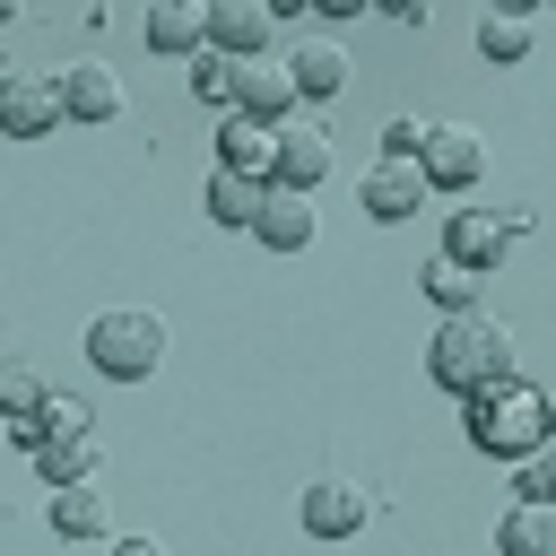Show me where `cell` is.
<instances>
[{"label":"cell","instance_id":"6","mask_svg":"<svg viewBox=\"0 0 556 556\" xmlns=\"http://www.w3.org/2000/svg\"><path fill=\"white\" fill-rule=\"evenodd\" d=\"M417 165H426L434 191H469V182L486 174V130H469V122H434L426 148H417Z\"/></svg>","mask_w":556,"mask_h":556},{"label":"cell","instance_id":"3","mask_svg":"<svg viewBox=\"0 0 556 556\" xmlns=\"http://www.w3.org/2000/svg\"><path fill=\"white\" fill-rule=\"evenodd\" d=\"M87 365H96V374H113V382H148V374L165 365V321H156V313H139V304L96 313V321H87Z\"/></svg>","mask_w":556,"mask_h":556},{"label":"cell","instance_id":"25","mask_svg":"<svg viewBox=\"0 0 556 556\" xmlns=\"http://www.w3.org/2000/svg\"><path fill=\"white\" fill-rule=\"evenodd\" d=\"M0 408H9V417H26V408H43V382H35L26 365H9V374H0Z\"/></svg>","mask_w":556,"mask_h":556},{"label":"cell","instance_id":"18","mask_svg":"<svg viewBox=\"0 0 556 556\" xmlns=\"http://www.w3.org/2000/svg\"><path fill=\"white\" fill-rule=\"evenodd\" d=\"M52 530H61V539H113V521H104V486H96V478L52 486Z\"/></svg>","mask_w":556,"mask_h":556},{"label":"cell","instance_id":"12","mask_svg":"<svg viewBox=\"0 0 556 556\" xmlns=\"http://www.w3.org/2000/svg\"><path fill=\"white\" fill-rule=\"evenodd\" d=\"M443 252L495 278V261L513 252V226H504V217H486V208H452V217H443Z\"/></svg>","mask_w":556,"mask_h":556},{"label":"cell","instance_id":"7","mask_svg":"<svg viewBox=\"0 0 556 556\" xmlns=\"http://www.w3.org/2000/svg\"><path fill=\"white\" fill-rule=\"evenodd\" d=\"M365 521H374V495L356 478H313L304 486V530L313 539H356Z\"/></svg>","mask_w":556,"mask_h":556},{"label":"cell","instance_id":"8","mask_svg":"<svg viewBox=\"0 0 556 556\" xmlns=\"http://www.w3.org/2000/svg\"><path fill=\"white\" fill-rule=\"evenodd\" d=\"M321 174H330V130H321V122H304V113H287V122H278V156H269V182L313 191Z\"/></svg>","mask_w":556,"mask_h":556},{"label":"cell","instance_id":"17","mask_svg":"<svg viewBox=\"0 0 556 556\" xmlns=\"http://www.w3.org/2000/svg\"><path fill=\"white\" fill-rule=\"evenodd\" d=\"M287 70H295V96H304V104L348 96V52H339V43H295V52H287Z\"/></svg>","mask_w":556,"mask_h":556},{"label":"cell","instance_id":"26","mask_svg":"<svg viewBox=\"0 0 556 556\" xmlns=\"http://www.w3.org/2000/svg\"><path fill=\"white\" fill-rule=\"evenodd\" d=\"M426 130H434V122H417V113H400V122L382 130V156H417V148H426Z\"/></svg>","mask_w":556,"mask_h":556},{"label":"cell","instance_id":"22","mask_svg":"<svg viewBox=\"0 0 556 556\" xmlns=\"http://www.w3.org/2000/svg\"><path fill=\"white\" fill-rule=\"evenodd\" d=\"M426 295H434L443 313H469V304H486V269H469V261H452V252H443V261L426 269Z\"/></svg>","mask_w":556,"mask_h":556},{"label":"cell","instance_id":"4","mask_svg":"<svg viewBox=\"0 0 556 556\" xmlns=\"http://www.w3.org/2000/svg\"><path fill=\"white\" fill-rule=\"evenodd\" d=\"M70 122V96H61V70L43 78V70H17L9 87H0V130L9 139H52Z\"/></svg>","mask_w":556,"mask_h":556},{"label":"cell","instance_id":"28","mask_svg":"<svg viewBox=\"0 0 556 556\" xmlns=\"http://www.w3.org/2000/svg\"><path fill=\"white\" fill-rule=\"evenodd\" d=\"M321 17H356V9H374V0H313Z\"/></svg>","mask_w":556,"mask_h":556},{"label":"cell","instance_id":"9","mask_svg":"<svg viewBox=\"0 0 556 556\" xmlns=\"http://www.w3.org/2000/svg\"><path fill=\"white\" fill-rule=\"evenodd\" d=\"M261 200H269V174H252V165H208V182H200L208 226H252Z\"/></svg>","mask_w":556,"mask_h":556},{"label":"cell","instance_id":"30","mask_svg":"<svg viewBox=\"0 0 556 556\" xmlns=\"http://www.w3.org/2000/svg\"><path fill=\"white\" fill-rule=\"evenodd\" d=\"M495 9H521V17H530V9H539V0H495Z\"/></svg>","mask_w":556,"mask_h":556},{"label":"cell","instance_id":"16","mask_svg":"<svg viewBox=\"0 0 556 556\" xmlns=\"http://www.w3.org/2000/svg\"><path fill=\"white\" fill-rule=\"evenodd\" d=\"M35 469H43V486L96 478V469H104V443H96V426H78V434H43V443H35Z\"/></svg>","mask_w":556,"mask_h":556},{"label":"cell","instance_id":"27","mask_svg":"<svg viewBox=\"0 0 556 556\" xmlns=\"http://www.w3.org/2000/svg\"><path fill=\"white\" fill-rule=\"evenodd\" d=\"M374 9H382V17H400V26H426V9H434V0H374Z\"/></svg>","mask_w":556,"mask_h":556},{"label":"cell","instance_id":"11","mask_svg":"<svg viewBox=\"0 0 556 556\" xmlns=\"http://www.w3.org/2000/svg\"><path fill=\"white\" fill-rule=\"evenodd\" d=\"M295 104H304V96H295V70H287V61L269 70V61L252 52V61L235 70V113H252V122H287Z\"/></svg>","mask_w":556,"mask_h":556},{"label":"cell","instance_id":"29","mask_svg":"<svg viewBox=\"0 0 556 556\" xmlns=\"http://www.w3.org/2000/svg\"><path fill=\"white\" fill-rule=\"evenodd\" d=\"M269 9H278V17H295V9H313V0H269Z\"/></svg>","mask_w":556,"mask_h":556},{"label":"cell","instance_id":"13","mask_svg":"<svg viewBox=\"0 0 556 556\" xmlns=\"http://www.w3.org/2000/svg\"><path fill=\"white\" fill-rule=\"evenodd\" d=\"M252 235H261L269 252H304V243H313V191H295V182H269V200H261Z\"/></svg>","mask_w":556,"mask_h":556},{"label":"cell","instance_id":"23","mask_svg":"<svg viewBox=\"0 0 556 556\" xmlns=\"http://www.w3.org/2000/svg\"><path fill=\"white\" fill-rule=\"evenodd\" d=\"M235 70H243L235 52L200 43V52H191V96H200V104H217V113H235Z\"/></svg>","mask_w":556,"mask_h":556},{"label":"cell","instance_id":"24","mask_svg":"<svg viewBox=\"0 0 556 556\" xmlns=\"http://www.w3.org/2000/svg\"><path fill=\"white\" fill-rule=\"evenodd\" d=\"M513 486H521L530 504H556V452H547V443L521 452V460H513Z\"/></svg>","mask_w":556,"mask_h":556},{"label":"cell","instance_id":"21","mask_svg":"<svg viewBox=\"0 0 556 556\" xmlns=\"http://www.w3.org/2000/svg\"><path fill=\"white\" fill-rule=\"evenodd\" d=\"M495 547H504V556H556V504H530V495H521V504L504 513Z\"/></svg>","mask_w":556,"mask_h":556},{"label":"cell","instance_id":"2","mask_svg":"<svg viewBox=\"0 0 556 556\" xmlns=\"http://www.w3.org/2000/svg\"><path fill=\"white\" fill-rule=\"evenodd\" d=\"M469 443H478L486 460H521V452L556 443V400H547L539 382L504 374V382L469 391Z\"/></svg>","mask_w":556,"mask_h":556},{"label":"cell","instance_id":"20","mask_svg":"<svg viewBox=\"0 0 556 556\" xmlns=\"http://www.w3.org/2000/svg\"><path fill=\"white\" fill-rule=\"evenodd\" d=\"M530 43H539V26H530L521 9H486V17H478V61L513 70V61H530Z\"/></svg>","mask_w":556,"mask_h":556},{"label":"cell","instance_id":"5","mask_svg":"<svg viewBox=\"0 0 556 556\" xmlns=\"http://www.w3.org/2000/svg\"><path fill=\"white\" fill-rule=\"evenodd\" d=\"M426 191H434V182H426V165H417V156H374V165H365V182H356V200H365V217H374V226L417 217V208H426Z\"/></svg>","mask_w":556,"mask_h":556},{"label":"cell","instance_id":"14","mask_svg":"<svg viewBox=\"0 0 556 556\" xmlns=\"http://www.w3.org/2000/svg\"><path fill=\"white\" fill-rule=\"evenodd\" d=\"M61 96H70V122H113V113H122L113 61H70V70H61Z\"/></svg>","mask_w":556,"mask_h":556},{"label":"cell","instance_id":"10","mask_svg":"<svg viewBox=\"0 0 556 556\" xmlns=\"http://www.w3.org/2000/svg\"><path fill=\"white\" fill-rule=\"evenodd\" d=\"M269 35H278V9L269 0H208V43L217 52L252 61V52H269Z\"/></svg>","mask_w":556,"mask_h":556},{"label":"cell","instance_id":"19","mask_svg":"<svg viewBox=\"0 0 556 556\" xmlns=\"http://www.w3.org/2000/svg\"><path fill=\"white\" fill-rule=\"evenodd\" d=\"M269 156H278V122H252V113H226V122H217V165L269 174Z\"/></svg>","mask_w":556,"mask_h":556},{"label":"cell","instance_id":"15","mask_svg":"<svg viewBox=\"0 0 556 556\" xmlns=\"http://www.w3.org/2000/svg\"><path fill=\"white\" fill-rule=\"evenodd\" d=\"M148 43L174 52V61H191L208 43V0H148Z\"/></svg>","mask_w":556,"mask_h":556},{"label":"cell","instance_id":"1","mask_svg":"<svg viewBox=\"0 0 556 556\" xmlns=\"http://www.w3.org/2000/svg\"><path fill=\"white\" fill-rule=\"evenodd\" d=\"M426 374H434L452 400H469V391L504 382V374H513V321H495L486 304L443 313V330H434V348H426Z\"/></svg>","mask_w":556,"mask_h":556}]
</instances>
